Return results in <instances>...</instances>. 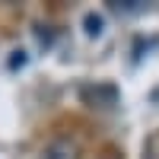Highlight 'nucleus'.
Returning <instances> with one entry per match:
<instances>
[{"label":"nucleus","instance_id":"f257e3e1","mask_svg":"<svg viewBox=\"0 0 159 159\" xmlns=\"http://www.w3.org/2000/svg\"><path fill=\"white\" fill-rule=\"evenodd\" d=\"M42 159H80V143L70 140V137H54L45 147Z\"/></svg>","mask_w":159,"mask_h":159},{"label":"nucleus","instance_id":"f03ea898","mask_svg":"<svg viewBox=\"0 0 159 159\" xmlns=\"http://www.w3.org/2000/svg\"><path fill=\"white\" fill-rule=\"evenodd\" d=\"M83 25H86V38H102L105 35V16L96 10H89L83 16Z\"/></svg>","mask_w":159,"mask_h":159},{"label":"nucleus","instance_id":"7ed1b4c3","mask_svg":"<svg viewBox=\"0 0 159 159\" xmlns=\"http://www.w3.org/2000/svg\"><path fill=\"white\" fill-rule=\"evenodd\" d=\"M115 10H121V13H143L147 7L140 3V0H127V3H111Z\"/></svg>","mask_w":159,"mask_h":159}]
</instances>
